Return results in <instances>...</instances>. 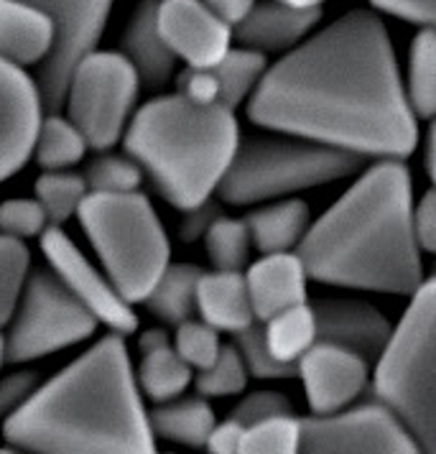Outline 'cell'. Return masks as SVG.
Segmentation results:
<instances>
[{"label": "cell", "mask_w": 436, "mask_h": 454, "mask_svg": "<svg viewBox=\"0 0 436 454\" xmlns=\"http://www.w3.org/2000/svg\"><path fill=\"white\" fill-rule=\"evenodd\" d=\"M248 118L362 159H406L418 128L385 23L350 11L263 72Z\"/></svg>", "instance_id": "6da1fadb"}, {"label": "cell", "mask_w": 436, "mask_h": 454, "mask_svg": "<svg viewBox=\"0 0 436 454\" xmlns=\"http://www.w3.org/2000/svg\"><path fill=\"white\" fill-rule=\"evenodd\" d=\"M307 276L345 289L411 296L424 284L414 184L401 159H380L301 235Z\"/></svg>", "instance_id": "7a4b0ae2"}, {"label": "cell", "mask_w": 436, "mask_h": 454, "mask_svg": "<svg viewBox=\"0 0 436 454\" xmlns=\"http://www.w3.org/2000/svg\"><path fill=\"white\" fill-rule=\"evenodd\" d=\"M3 436L23 452H156L123 337L110 332L72 365L36 386L3 421Z\"/></svg>", "instance_id": "3957f363"}, {"label": "cell", "mask_w": 436, "mask_h": 454, "mask_svg": "<svg viewBox=\"0 0 436 454\" xmlns=\"http://www.w3.org/2000/svg\"><path fill=\"white\" fill-rule=\"evenodd\" d=\"M125 151L168 205L187 212L209 200L225 176L240 128L225 105L182 95L153 98L125 125Z\"/></svg>", "instance_id": "277c9868"}, {"label": "cell", "mask_w": 436, "mask_h": 454, "mask_svg": "<svg viewBox=\"0 0 436 454\" xmlns=\"http://www.w3.org/2000/svg\"><path fill=\"white\" fill-rule=\"evenodd\" d=\"M373 395L401 419L418 452H436V286L432 278L411 294V304L375 360Z\"/></svg>", "instance_id": "5b68a950"}, {"label": "cell", "mask_w": 436, "mask_h": 454, "mask_svg": "<svg viewBox=\"0 0 436 454\" xmlns=\"http://www.w3.org/2000/svg\"><path fill=\"white\" fill-rule=\"evenodd\" d=\"M105 273L128 304L144 301L168 266V238L151 200L136 192H87L77 209Z\"/></svg>", "instance_id": "8992f818"}, {"label": "cell", "mask_w": 436, "mask_h": 454, "mask_svg": "<svg viewBox=\"0 0 436 454\" xmlns=\"http://www.w3.org/2000/svg\"><path fill=\"white\" fill-rule=\"evenodd\" d=\"M362 166L357 153L301 136H253L237 144L217 194L228 205H253L353 176Z\"/></svg>", "instance_id": "52a82bcc"}, {"label": "cell", "mask_w": 436, "mask_h": 454, "mask_svg": "<svg viewBox=\"0 0 436 454\" xmlns=\"http://www.w3.org/2000/svg\"><path fill=\"white\" fill-rule=\"evenodd\" d=\"M5 337V360L28 363L84 342L97 330L95 314L49 269L28 270Z\"/></svg>", "instance_id": "ba28073f"}, {"label": "cell", "mask_w": 436, "mask_h": 454, "mask_svg": "<svg viewBox=\"0 0 436 454\" xmlns=\"http://www.w3.org/2000/svg\"><path fill=\"white\" fill-rule=\"evenodd\" d=\"M138 72L121 51L87 54L64 92L66 118L77 125L87 148L107 151L123 138L138 100Z\"/></svg>", "instance_id": "9c48e42d"}, {"label": "cell", "mask_w": 436, "mask_h": 454, "mask_svg": "<svg viewBox=\"0 0 436 454\" xmlns=\"http://www.w3.org/2000/svg\"><path fill=\"white\" fill-rule=\"evenodd\" d=\"M26 3L42 8L51 21V31H54L51 46L39 62L34 82L39 90L43 110L59 113L72 72L100 43L113 0H26Z\"/></svg>", "instance_id": "30bf717a"}, {"label": "cell", "mask_w": 436, "mask_h": 454, "mask_svg": "<svg viewBox=\"0 0 436 454\" xmlns=\"http://www.w3.org/2000/svg\"><path fill=\"white\" fill-rule=\"evenodd\" d=\"M299 452L309 454H414L418 444L388 406L360 403L334 413L299 419Z\"/></svg>", "instance_id": "8fae6325"}, {"label": "cell", "mask_w": 436, "mask_h": 454, "mask_svg": "<svg viewBox=\"0 0 436 454\" xmlns=\"http://www.w3.org/2000/svg\"><path fill=\"white\" fill-rule=\"evenodd\" d=\"M42 250L51 270L62 278V284L72 291L87 309L95 314L97 322L121 337H128L138 330V317L133 304H128L123 296L95 269L82 250L77 248L69 235L59 225H46L42 230Z\"/></svg>", "instance_id": "7c38bea8"}, {"label": "cell", "mask_w": 436, "mask_h": 454, "mask_svg": "<svg viewBox=\"0 0 436 454\" xmlns=\"http://www.w3.org/2000/svg\"><path fill=\"white\" fill-rule=\"evenodd\" d=\"M42 113L34 77L19 64L0 59V182L11 179L31 159Z\"/></svg>", "instance_id": "4fadbf2b"}, {"label": "cell", "mask_w": 436, "mask_h": 454, "mask_svg": "<svg viewBox=\"0 0 436 454\" xmlns=\"http://www.w3.org/2000/svg\"><path fill=\"white\" fill-rule=\"evenodd\" d=\"M314 413H334L350 406L368 386V363L332 342H314L296 363Z\"/></svg>", "instance_id": "5bb4252c"}, {"label": "cell", "mask_w": 436, "mask_h": 454, "mask_svg": "<svg viewBox=\"0 0 436 454\" xmlns=\"http://www.w3.org/2000/svg\"><path fill=\"white\" fill-rule=\"evenodd\" d=\"M156 23L176 59L189 67H214L232 43V28L202 0H159Z\"/></svg>", "instance_id": "9a60e30c"}, {"label": "cell", "mask_w": 436, "mask_h": 454, "mask_svg": "<svg viewBox=\"0 0 436 454\" xmlns=\"http://www.w3.org/2000/svg\"><path fill=\"white\" fill-rule=\"evenodd\" d=\"M312 311L319 342L357 352L368 365L378 360L393 332L391 322L373 304L360 299H319Z\"/></svg>", "instance_id": "2e32d148"}, {"label": "cell", "mask_w": 436, "mask_h": 454, "mask_svg": "<svg viewBox=\"0 0 436 454\" xmlns=\"http://www.w3.org/2000/svg\"><path fill=\"white\" fill-rule=\"evenodd\" d=\"M319 19L322 5H299L289 0H255L248 16L232 28V36L261 54L286 51L304 42Z\"/></svg>", "instance_id": "e0dca14e"}, {"label": "cell", "mask_w": 436, "mask_h": 454, "mask_svg": "<svg viewBox=\"0 0 436 454\" xmlns=\"http://www.w3.org/2000/svg\"><path fill=\"white\" fill-rule=\"evenodd\" d=\"M307 278V269L296 253H263V258L255 261L245 273L253 317L266 322L278 311L304 304Z\"/></svg>", "instance_id": "ac0fdd59"}, {"label": "cell", "mask_w": 436, "mask_h": 454, "mask_svg": "<svg viewBox=\"0 0 436 454\" xmlns=\"http://www.w3.org/2000/svg\"><path fill=\"white\" fill-rule=\"evenodd\" d=\"M156 5L159 0H141L133 19L123 31V54L133 69L138 72V80L148 90H161L171 82L176 54L164 42L159 23H156Z\"/></svg>", "instance_id": "d6986e66"}, {"label": "cell", "mask_w": 436, "mask_h": 454, "mask_svg": "<svg viewBox=\"0 0 436 454\" xmlns=\"http://www.w3.org/2000/svg\"><path fill=\"white\" fill-rule=\"evenodd\" d=\"M51 21L26 0H0V59L19 67L39 64L51 46Z\"/></svg>", "instance_id": "ffe728a7"}, {"label": "cell", "mask_w": 436, "mask_h": 454, "mask_svg": "<svg viewBox=\"0 0 436 454\" xmlns=\"http://www.w3.org/2000/svg\"><path fill=\"white\" fill-rule=\"evenodd\" d=\"M197 309L207 325L230 334L255 322L245 276L240 270H205L197 284Z\"/></svg>", "instance_id": "44dd1931"}, {"label": "cell", "mask_w": 436, "mask_h": 454, "mask_svg": "<svg viewBox=\"0 0 436 454\" xmlns=\"http://www.w3.org/2000/svg\"><path fill=\"white\" fill-rule=\"evenodd\" d=\"M148 424L153 436L202 450L217 419L209 403H205V398H182V401L171 398V401H161L148 413Z\"/></svg>", "instance_id": "7402d4cb"}, {"label": "cell", "mask_w": 436, "mask_h": 454, "mask_svg": "<svg viewBox=\"0 0 436 454\" xmlns=\"http://www.w3.org/2000/svg\"><path fill=\"white\" fill-rule=\"evenodd\" d=\"M250 243L261 253H284L299 246L309 227V207L301 200H286L263 207L245 217Z\"/></svg>", "instance_id": "603a6c76"}, {"label": "cell", "mask_w": 436, "mask_h": 454, "mask_svg": "<svg viewBox=\"0 0 436 454\" xmlns=\"http://www.w3.org/2000/svg\"><path fill=\"white\" fill-rule=\"evenodd\" d=\"M205 270L191 263H168L145 294L144 304L167 325H182L197 309V284Z\"/></svg>", "instance_id": "cb8c5ba5"}, {"label": "cell", "mask_w": 436, "mask_h": 454, "mask_svg": "<svg viewBox=\"0 0 436 454\" xmlns=\"http://www.w3.org/2000/svg\"><path fill=\"white\" fill-rule=\"evenodd\" d=\"M263 340H266L269 352L278 363L296 365L299 357L309 350L316 340L312 307L304 301V304H296V307L273 314L270 319L263 322Z\"/></svg>", "instance_id": "d4e9b609"}, {"label": "cell", "mask_w": 436, "mask_h": 454, "mask_svg": "<svg viewBox=\"0 0 436 454\" xmlns=\"http://www.w3.org/2000/svg\"><path fill=\"white\" fill-rule=\"evenodd\" d=\"M141 355L144 360H141L136 383L151 401L161 403V401L179 398L187 391V386L191 383V368L182 360V355L174 350L171 342L141 352Z\"/></svg>", "instance_id": "484cf974"}, {"label": "cell", "mask_w": 436, "mask_h": 454, "mask_svg": "<svg viewBox=\"0 0 436 454\" xmlns=\"http://www.w3.org/2000/svg\"><path fill=\"white\" fill-rule=\"evenodd\" d=\"M84 153L87 141L69 118H62L59 113H49L42 118L34 141V156L43 171H62L80 164Z\"/></svg>", "instance_id": "4316f807"}, {"label": "cell", "mask_w": 436, "mask_h": 454, "mask_svg": "<svg viewBox=\"0 0 436 454\" xmlns=\"http://www.w3.org/2000/svg\"><path fill=\"white\" fill-rule=\"evenodd\" d=\"M409 87L406 100L411 105L416 118L432 121L436 113V39L434 26L418 31L409 54Z\"/></svg>", "instance_id": "83f0119b"}, {"label": "cell", "mask_w": 436, "mask_h": 454, "mask_svg": "<svg viewBox=\"0 0 436 454\" xmlns=\"http://www.w3.org/2000/svg\"><path fill=\"white\" fill-rule=\"evenodd\" d=\"M266 69H269L266 54L248 49V46L228 49L225 57L212 67V72L220 82V105L235 110L245 98H250V92L261 82Z\"/></svg>", "instance_id": "f1b7e54d"}, {"label": "cell", "mask_w": 436, "mask_h": 454, "mask_svg": "<svg viewBox=\"0 0 436 454\" xmlns=\"http://www.w3.org/2000/svg\"><path fill=\"white\" fill-rule=\"evenodd\" d=\"M87 197V184H84L82 174H72V171H46L36 182V200L46 212L49 225H62L72 215H77V209Z\"/></svg>", "instance_id": "f546056e"}, {"label": "cell", "mask_w": 436, "mask_h": 454, "mask_svg": "<svg viewBox=\"0 0 436 454\" xmlns=\"http://www.w3.org/2000/svg\"><path fill=\"white\" fill-rule=\"evenodd\" d=\"M202 238L207 246L209 261L217 270H243L248 266L253 243L245 220H230L220 215Z\"/></svg>", "instance_id": "4dcf8cb0"}, {"label": "cell", "mask_w": 436, "mask_h": 454, "mask_svg": "<svg viewBox=\"0 0 436 454\" xmlns=\"http://www.w3.org/2000/svg\"><path fill=\"white\" fill-rule=\"evenodd\" d=\"M240 454H293L299 452V419L293 413L270 416L243 429Z\"/></svg>", "instance_id": "1f68e13d"}, {"label": "cell", "mask_w": 436, "mask_h": 454, "mask_svg": "<svg viewBox=\"0 0 436 454\" xmlns=\"http://www.w3.org/2000/svg\"><path fill=\"white\" fill-rule=\"evenodd\" d=\"M28 270L31 253L26 243L0 232V327L11 322Z\"/></svg>", "instance_id": "d6a6232c"}, {"label": "cell", "mask_w": 436, "mask_h": 454, "mask_svg": "<svg viewBox=\"0 0 436 454\" xmlns=\"http://www.w3.org/2000/svg\"><path fill=\"white\" fill-rule=\"evenodd\" d=\"M197 391L205 398H225L235 393L245 391L248 386V368L240 357L237 348L230 342L222 345L217 357L209 363L207 368H202L197 375Z\"/></svg>", "instance_id": "836d02e7"}, {"label": "cell", "mask_w": 436, "mask_h": 454, "mask_svg": "<svg viewBox=\"0 0 436 454\" xmlns=\"http://www.w3.org/2000/svg\"><path fill=\"white\" fill-rule=\"evenodd\" d=\"M87 192H136L144 182V171L128 156H97L92 164H87L82 174Z\"/></svg>", "instance_id": "e575fe53"}, {"label": "cell", "mask_w": 436, "mask_h": 454, "mask_svg": "<svg viewBox=\"0 0 436 454\" xmlns=\"http://www.w3.org/2000/svg\"><path fill=\"white\" fill-rule=\"evenodd\" d=\"M245 368H248V375H255V378H293L299 368L296 365H289V363H278L273 355L266 348V340H263V325L261 322H253L245 330L235 332V342H232Z\"/></svg>", "instance_id": "d590c367"}, {"label": "cell", "mask_w": 436, "mask_h": 454, "mask_svg": "<svg viewBox=\"0 0 436 454\" xmlns=\"http://www.w3.org/2000/svg\"><path fill=\"white\" fill-rule=\"evenodd\" d=\"M222 348L220 342V332L214 330L212 325H207L205 319H184L182 325H176V340H174V350L182 355V360L187 363L189 368L202 371L207 368L209 363L217 357V352Z\"/></svg>", "instance_id": "8d00e7d4"}, {"label": "cell", "mask_w": 436, "mask_h": 454, "mask_svg": "<svg viewBox=\"0 0 436 454\" xmlns=\"http://www.w3.org/2000/svg\"><path fill=\"white\" fill-rule=\"evenodd\" d=\"M49 225L46 212L39 200H8L0 205V232L11 238H34L42 235L43 227Z\"/></svg>", "instance_id": "74e56055"}, {"label": "cell", "mask_w": 436, "mask_h": 454, "mask_svg": "<svg viewBox=\"0 0 436 454\" xmlns=\"http://www.w3.org/2000/svg\"><path fill=\"white\" fill-rule=\"evenodd\" d=\"M284 413H293V406L284 393L255 391L235 406L232 419L240 421L243 427H250L255 421H263L270 416H284Z\"/></svg>", "instance_id": "f35d334b"}, {"label": "cell", "mask_w": 436, "mask_h": 454, "mask_svg": "<svg viewBox=\"0 0 436 454\" xmlns=\"http://www.w3.org/2000/svg\"><path fill=\"white\" fill-rule=\"evenodd\" d=\"M176 95L194 105L220 103V82L212 67H189L176 77Z\"/></svg>", "instance_id": "ab89813d"}, {"label": "cell", "mask_w": 436, "mask_h": 454, "mask_svg": "<svg viewBox=\"0 0 436 454\" xmlns=\"http://www.w3.org/2000/svg\"><path fill=\"white\" fill-rule=\"evenodd\" d=\"M36 386H39V372L34 371H16L0 378V421L19 411L23 401L36 391Z\"/></svg>", "instance_id": "60d3db41"}, {"label": "cell", "mask_w": 436, "mask_h": 454, "mask_svg": "<svg viewBox=\"0 0 436 454\" xmlns=\"http://www.w3.org/2000/svg\"><path fill=\"white\" fill-rule=\"evenodd\" d=\"M378 11H385L403 21L416 26H434L436 3L434 0H370Z\"/></svg>", "instance_id": "b9f144b4"}, {"label": "cell", "mask_w": 436, "mask_h": 454, "mask_svg": "<svg viewBox=\"0 0 436 454\" xmlns=\"http://www.w3.org/2000/svg\"><path fill=\"white\" fill-rule=\"evenodd\" d=\"M414 232L421 250H436V197L434 192H426L421 202L414 205Z\"/></svg>", "instance_id": "7bdbcfd3"}, {"label": "cell", "mask_w": 436, "mask_h": 454, "mask_svg": "<svg viewBox=\"0 0 436 454\" xmlns=\"http://www.w3.org/2000/svg\"><path fill=\"white\" fill-rule=\"evenodd\" d=\"M220 217V205L217 202H212V197L205 200L202 205L191 207L187 209V215H184V220H182V227H179V235H182V240H199L205 232H207V227L214 223Z\"/></svg>", "instance_id": "ee69618b"}, {"label": "cell", "mask_w": 436, "mask_h": 454, "mask_svg": "<svg viewBox=\"0 0 436 454\" xmlns=\"http://www.w3.org/2000/svg\"><path fill=\"white\" fill-rule=\"evenodd\" d=\"M243 429H245V427L230 416V421H222V424H214V427H212L205 447L214 454H235L240 450Z\"/></svg>", "instance_id": "f6af8a7d"}, {"label": "cell", "mask_w": 436, "mask_h": 454, "mask_svg": "<svg viewBox=\"0 0 436 454\" xmlns=\"http://www.w3.org/2000/svg\"><path fill=\"white\" fill-rule=\"evenodd\" d=\"M209 11L220 19L222 23H228L230 28H235L237 23L248 16V11L255 5V0H202Z\"/></svg>", "instance_id": "bcb514c9"}, {"label": "cell", "mask_w": 436, "mask_h": 454, "mask_svg": "<svg viewBox=\"0 0 436 454\" xmlns=\"http://www.w3.org/2000/svg\"><path fill=\"white\" fill-rule=\"evenodd\" d=\"M167 342H171L167 332L148 330L141 334V342H138V348H141V352H148V350H153V348H161V345H167Z\"/></svg>", "instance_id": "7dc6e473"}, {"label": "cell", "mask_w": 436, "mask_h": 454, "mask_svg": "<svg viewBox=\"0 0 436 454\" xmlns=\"http://www.w3.org/2000/svg\"><path fill=\"white\" fill-rule=\"evenodd\" d=\"M424 161H426L429 179H434V128H429V133H426V153H424Z\"/></svg>", "instance_id": "c3c4849f"}, {"label": "cell", "mask_w": 436, "mask_h": 454, "mask_svg": "<svg viewBox=\"0 0 436 454\" xmlns=\"http://www.w3.org/2000/svg\"><path fill=\"white\" fill-rule=\"evenodd\" d=\"M5 363V337H3V332H0V365Z\"/></svg>", "instance_id": "681fc988"}, {"label": "cell", "mask_w": 436, "mask_h": 454, "mask_svg": "<svg viewBox=\"0 0 436 454\" xmlns=\"http://www.w3.org/2000/svg\"><path fill=\"white\" fill-rule=\"evenodd\" d=\"M289 3H299V5H322L324 0H289Z\"/></svg>", "instance_id": "f907efd6"}]
</instances>
